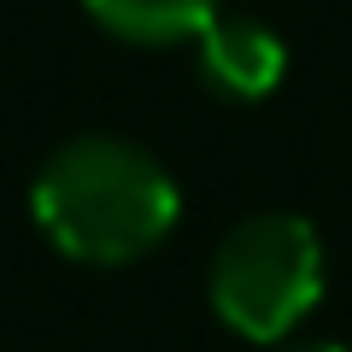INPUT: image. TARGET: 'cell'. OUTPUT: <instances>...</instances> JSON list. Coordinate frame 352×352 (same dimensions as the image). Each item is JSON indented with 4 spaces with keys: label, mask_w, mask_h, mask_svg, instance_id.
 <instances>
[{
    "label": "cell",
    "mask_w": 352,
    "mask_h": 352,
    "mask_svg": "<svg viewBox=\"0 0 352 352\" xmlns=\"http://www.w3.org/2000/svg\"><path fill=\"white\" fill-rule=\"evenodd\" d=\"M182 194L147 147L124 135H76L47 153L30 182V217L71 264L118 270L176 229Z\"/></svg>",
    "instance_id": "obj_1"
},
{
    "label": "cell",
    "mask_w": 352,
    "mask_h": 352,
    "mask_svg": "<svg viewBox=\"0 0 352 352\" xmlns=\"http://www.w3.org/2000/svg\"><path fill=\"white\" fill-rule=\"evenodd\" d=\"M323 294V241L300 212H252L212 247L206 300L247 346H276Z\"/></svg>",
    "instance_id": "obj_2"
},
{
    "label": "cell",
    "mask_w": 352,
    "mask_h": 352,
    "mask_svg": "<svg viewBox=\"0 0 352 352\" xmlns=\"http://www.w3.org/2000/svg\"><path fill=\"white\" fill-rule=\"evenodd\" d=\"M282 71H288L282 36L270 24H258V18H247V12H217V24L194 41V76L217 100L252 106L282 82Z\"/></svg>",
    "instance_id": "obj_3"
},
{
    "label": "cell",
    "mask_w": 352,
    "mask_h": 352,
    "mask_svg": "<svg viewBox=\"0 0 352 352\" xmlns=\"http://www.w3.org/2000/svg\"><path fill=\"white\" fill-rule=\"evenodd\" d=\"M82 12L129 47H176L200 41L217 24L223 0H82Z\"/></svg>",
    "instance_id": "obj_4"
},
{
    "label": "cell",
    "mask_w": 352,
    "mask_h": 352,
    "mask_svg": "<svg viewBox=\"0 0 352 352\" xmlns=\"http://www.w3.org/2000/svg\"><path fill=\"white\" fill-rule=\"evenodd\" d=\"M270 352H346V346H335V340H311V346H270Z\"/></svg>",
    "instance_id": "obj_5"
}]
</instances>
